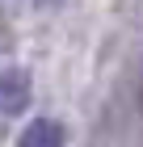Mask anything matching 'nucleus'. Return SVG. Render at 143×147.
I'll return each instance as SVG.
<instances>
[{
    "label": "nucleus",
    "instance_id": "nucleus-1",
    "mask_svg": "<svg viewBox=\"0 0 143 147\" xmlns=\"http://www.w3.org/2000/svg\"><path fill=\"white\" fill-rule=\"evenodd\" d=\"M30 97H34V84H30V71L25 67H4L0 71V113L4 118L25 113L30 109Z\"/></svg>",
    "mask_w": 143,
    "mask_h": 147
},
{
    "label": "nucleus",
    "instance_id": "nucleus-2",
    "mask_svg": "<svg viewBox=\"0 0 143 147\" xmlns=\"http://www.w3.org/2000/svg\"><path fill=\"white\" fill-rule=\"evenodd\" d=\"M17 143L21 147H63L67 143V130L55 122V118H34L21 135H17Z\"/></svg>",
    "mask_w": 143,
    "mask_h": 147
}]
</instances>
